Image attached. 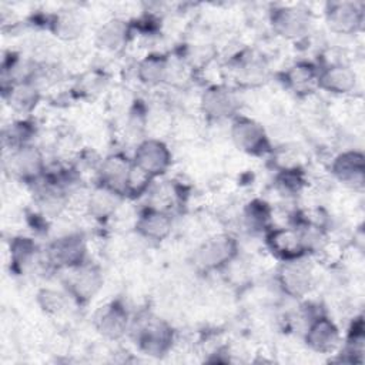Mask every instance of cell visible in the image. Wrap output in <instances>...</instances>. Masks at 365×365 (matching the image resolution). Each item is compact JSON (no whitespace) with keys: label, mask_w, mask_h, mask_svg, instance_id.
<instances>
[{"label":"cell","mask_w":365,"mask_h":365,"mask_svg":"<svg viewBox=\"0 0 365 365\" xmlns=\"http://www.w3.org/2000/svg\"><path fill=\"white\" fill-rule=\"evenodd\" d=\"M135 232L148 241L160 242L165 240L173 228L171 215L158 207H147L140 211L134 224Z\"/></svg>","instance_id":"cell-17"},{"label":"cell","mask_w":365,"mask_h":365,"mask_svg":"<svg viewBox=\"0 0 365 365\" xmlns=\"http://www.w3.org/2000/svg\"><path fill=\"white\" fill-rule=\"evenodd\" d=\"M200 110L210 121L232 120L240 113V97L227 84L208 86L200 97Z\"/></svg>","instance_id":"cell-4"},{"label":"cell","mask_w":365,"mask_h":365,"mask_svg":"<svg viewBox=\"0 0 365 365\" xmlns=\"http://www.w3.org/2000/svg\"><path fill=\"white\" fill-rule=\"evenodd\" d=\"M133 161L123 153L107 155L97 168V184H101L124 197L125 182L131 170ZM125 198V197H124Z\"/></svg>","instance_id":"cell-16"},{"label":"cell","mask_w":365,"mask_h":365,"mask_svg":"<svg viewBox=\"0 0 365 365\" xmlns=\"http://www.w3.org/2000/svg\"><path fill=\"white\" fill-rule=\"evenodd\" d=\"M356 87L355 71L344 63H332L319 68L318 90L328 91L335 96L351 94Z\"/></svg>","instance_id":"cell-19"},{"label":"cell","mask_w":365,"mask_h":365,"mask_svg":"<svg viewBox=\"0 0 365 365\" xmlns=\"http://www.w3.org/2000/svg\"><path fill=\"white\" fill-rule=\"evenodd\" d=\"M33 134V124L27 120H19L3 130V143L9 150H14L31 144Z\"/></svg>","instance_id":"cell-27"},{"label":"cell","mask_w":365,"mask_h":365,"mask_svg":"<svg viewBox=\"0 0 365 365\" xmlns=\"http://www.w3.org/2000/svg\"><path fill=\"white\" fill-rule=\"evenodd\" d=\"M319 67L311 61H297L282 73L285 87L297 97H308L318 90Z\"/></svg>","instance_id":"cell-18"},{"label":"cell","mask_w":365,"mask_h":365,"mask_svg":"<svg viewBox=\"0 0 365 365\" xmlns=\"http://www.w3.org/2000/svg\"><path fill=\"white\" fill-rule=\"evenodd\" d=\"M135 344L141 352L150 356H164L173 348L174 329L167 321L148 317L137 328Z\"/></svg>","instance_id":"cell-5"},{"label":"cell","mask_w":365,"mask_h":365,"mask_svg":"<svg viewBox=\"0 0 365 365\" xmlns=\"http://www.w3.org/2000/svg\"><path fill=\"white\" fill-rule=\"evenodd\" d=\"M131 38V24L121 19L107 20L96 33L97 46L103 50L121 51Z\"/></svg>","instance_id":"cell-22"},{"label":"cell","mask_w":365,"mask_h":365,"mask_svg":"<svg viewBox=\"0 0 365 365\" xmlns=\"http://www.w3.org/2000/svg\"><path fill=\"white\" fill-rule=\"evenodd\" d=\"M331 174L344 185L362 190L365 184V157L359 150H346L334 157Z\"/></svg>","instance_id":"cell-15"},{"label":"cell","mask_w":365,"mask_h":365,"mask_svg":"<svg viewBox=\"0 0 365 365\" xmlns=\"http://www.w3.org/2000/svg\"><path fill=\"white\" fill-rule=\"evenodd\" d=\"M123 200L124 197L118 192L101 184H96L94 190L86 200V210L94 220L106 221L115 214Z\"/></svg>","instance_id":"cell-21"},{"label":"cell","mask_w":365,"mask_h":365,"mask_svg":"<svg viewBox=\"0 0 365 365\" xmlns=\"http://www.w3.org/2000/svg\"><path fill=\"white\" fill-rule=\"evenodd\" d=\"M10 269L14 274H23L37 257V245L31 238L14 237L10 241Z\"/></svg>","instance_id":"cell-25"},{"label":"cell","mask_w":365,"mask_h":365,"mask_svg":"<svg viewBox=\"0 0 365 365\" xmlns=\"http://www.w3.org/2000/svg\"><path fill=\"white\" fill-rule=\"evenodd\" d=\"M68 275L64 281L67 294L77 304H87L93 299L103 287L101 269L90 262H84L78 267L68 268Z\"/></svg>","instance_id":"cell-11"},{"label":"cell","mask_w":365,"mask_h":365,"mask_svg":"<svg viewBox=\"0 0 365 365\" xmlns=\"http://www.w3.org/2000/svg\"><path fill=\"white\" fill-rule=\"evenodd\" d=\"M305 180L304 173L299 167H288L281 168L277 178H275V187L277 190L284 195H297L304 188Z\"/></svg>","instance_id":"cell-28"},{"label":"cell","mask_w":365,"mask_h":365,"mask_svg":"<svg viewBox=\"0 0 365 365\" xmlns=\"http://www.w3.org/2000/svg\"><path fill=\"white\" fill-rule=\"evenodd\" d=\"M46 259L56 268H74L87 262L86 238L81 234H67L56 238L46 250Z\"/></svg>","instance_id":"cell-10"},{"label":"cell","mask_w":365,"mask_h":365,"mask_svg":"<svg viewBox=\"0 0 365 365\" xmlns=\"http://www.w3.org/2000/svg\"><path fill=\"white\" fill-rule=\"evenodd\" d=\"M238 242L230 234H218L201 242L194 254V265L204 272L221 271L238 257Z\"/></svg>","instance_id":"cell-1"},{"label":"cell","mask_w":365,"mask_h":365,"mask_svg":"<svg viewBox=\"0 0 365 365\" xmlns=\"http://www.w3.org/2000/svg\"><path fill=\"white\" fill-rule=\"evenodd\" d=\"M264 238L267 248L281 262L304 258L309 252L305 232L297 227H271Z\"/></svg>","instance_id":"cell-3"},{"label":"cell","mask_w":365,"mask_h":365,"mask_svg":"<svg viewBox=\"0 0 365 365\" xmlns=\"http://www.w3.org/2000/svg\"><path fill=\"white\" fill-rule=\"evenodd\" d=\"M344 354L349 356V362H362L364 354V321L362 317L356 318L352 322V327L348 332Z\"/></svg>","instance_id":"cell-29"},{"label":"cell","mask_w":365,"mask_h":365,"mask_svg":"<svg viewBox=\"0 0 365 365\" xmlns=\"http://www.w3.org/2000/svg\"><path fill=\"white\" fill-rule=\"evenodd\" d=\"M277 282L281 291L291 298L305 297L314 285V272L304 258L282 261L277 269Z\"/></svg>","instance_id":"cell-9"},{"label":"cell","mask_w":365,"mask_h":365,"mask_svg":"<svg viewBox=\"0 0 365 365\" xmlns=\"http://www.w3.org/2000/svg\"><path fill=\"white\" fill-rule=\"evenodd\" d=\"M170 56L163 53H150L137 64L135 74L141 84L147 87H157L167 83Z\"/></svg>","instance_id":"cell-23"},{"label":"cell","mask_w":365,"mask_h":365,"mask_svg":"<svg viewBox=\"0 0 365 365\" xmlns=\"http://www.w3.org/2000/svg\"><path fill=\"white\" fill-rule=\"evenodd\" d=\"M37 302L47 314H60L66 307L64 297L54 289H40L37 294Z\"/></svg>","instance_id":"cell-31"},{"label":"cell","mask_w":365,"mask_h":365,"mask_svg":"<svg viewBox=\"0 0 365 365\" xmlns=\"http://www.w3.org/2000/svg\"><path fill=\"white\" fill-rule=\"evenodd\" d=\"M304 341L307 346L317 354H331L341 342V332L329 317L317 315L309 321Z\"/></svg>","instance_id":"cell-14"},{"label":"cell","mask_w":365,"mask_h":365,"mask_svg":"<svg viewBox=\"0 0 365 365\" xmlns=\"http://www.w3.org/2000/svg\"><path fill=\"white\" fill-rule=\"evenodd\" d=\"M230 135L234 145L248 155L261 157L272 153V144L265 128L254 118L235 115L231 120Z\"/></svg>","instance_id":"cell-2"},{"label":"cell","mask_w":365,"mask_h":365,"mask_svg":"<svg viewBox=\"0 0 365 365\" xmlns=\"http://www.w3.org/2000/svg\"><path fill=\"white\" fill-rule=\"evenodd\" d=\"M131 161L155 180L168 171L173 161V154L163 140L148 137L137 144Z\"/></svg>","instance_id":"cell-8"},{"label":"cell","mask_w":365,"mask_h":365,"mask_svg":"<svg viewBox=\"0 0 365 365\" xmlns=\"http://www.w3.org/2000/svg\"><path fill=\"white\" fill-rule=\"evenodd\" d=\"M3 97L13 111L29 114L38 104L41 94L34 80H21L4 87Z\"/></svg>","instance_id":"cell-20"},{"label":"cell","mask_w":365,"mask_h":365,"mask_svg":"<svg viewBox=\"0 0 365 365\" xmlns=\"http://www.w3.org/2000/svg\"><path fill=\"white\" fill-rule=\"evenodd\" d=\"M83 29L84 20L76 10H60L48 19V30L61 40L77 38Z\"/></svg>","instance_id":"cell-24"},{"label":"cell","mask_w":365,"mask_h":365,"mask_svg":"<svg viewBox=\"0 0 365 365\" xmlns=\"http://www.w3.org/2000/svg\"><path fill=\"white\" fill-rule=\"evenodd\" d=\"M271 207L262 200H252L242 212V221L248 231L264 232L271 228Z\"/></svg>","instance_id":"cell-26"},{"label":"cell","mask_w":365,"mask_h":365,"mask_svg":"<svg viewBox=\"0 0 365 365\" xmlns=\"http://www.w3.org/2000/svg\"><path fill=\"white\" fill-rule=\"evenodd\" d=\"M269 23L279 37L299 40L309 33L312 17L301 6H278L269 11Z\"/></svg>","instance_id":"cell-7"},{"label":"cell","mask_w":365,"mask_h":365,"mask_svg":"<svg viewBox=\"0 0 365 365\" xmlns=\"http://www.w3.org/2000/svg\"><path fill=\"white\" fill-rule=\"evenodd\" d=\"M324 14L327 26L336 34H355L364 24V6L358 1L327 3Z\"/></svg>","instance_id":"cell-12"},{"label":"cell","mask_w":365,"mask_h":365,"mask_svg":"<svg viewBox=\"0 0 365 365\" xmlns=\"http://www.w3.org/2000/svg\"><path fill=\"white\" fill-rule=\"evenodd\" d=\"M4 168L11 177L23 182H37L46 174V161L34 144H27L9 150Z\"/></svg>","instance_id":"cell-6"},{"label":"cell","mask_w":365,"mask_h":365,"mask_svg":"<svg viewBox=\"0 0 365 365\" xmlns=\"http://www.w3.org/2000/svg\"><path fill=\"white\" fill-rule=\"evenodd\" d=\"M94 327L97 332L110 341L123 338L131 328V317L121 299L106 304L96 315Z\"/></svg>","instance_id":"cell-13"},{"label":"cell","mask_w":365,"mask_h":365,"mask_svg":"<svg viewBox=\"0 0 365 365\" xmlns=\"http://www.w3.org/2000/svg\"><path fill=\"white\" fill-rule=\"evenodd\" d=\"M153 180H154L153 177H150L147 173H144L143 170H140L137 165L133 164L128 178H127V182H125L124 197L138 198L145 191H148Z\"/></svg>","instance_id":"cell-30"}]
</instances>
